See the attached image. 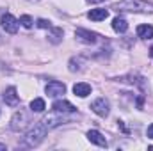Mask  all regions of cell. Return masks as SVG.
<instances>
[{"label": "cell", "instance_id": "obj_1", "mask_svg": "<svg viewBox=\"0 0 153 151\" xmlns=\"http://www.w3.org/2000/svg\"><path fill=\"white\" fill-rule=\"evenodd\" d=\"M114 9L123 13H153V4L144 0H121L114 5Z\"/></svg>", "mask_w": 153, "mask_h": 151}, {"label": "cell", "instance_id": "obj_2", "mask_svg": "<svg viewBox=\"0 0 153 151\" xmlns=\"http://www.w3.org/2000/svg\"><path fill=\"white\" fill-rule=\"evenodd\" d=\"M46 126L43 124V123H38V124H34L29 132H27V135L23 137V144L25 146H29V148H34V146H38L41 144L43 141H45V137H46Z\"/></svg>", "mask_w": 153, "mask_h": 151}, {"label": "cell", "instance_id": "obj_3", "mask_svg": "<svg viewBox=\"0 0 153 151\" xmlns=\"http://www.w3.org/2000/svg\"><path fill=\"white\" fill-rule=\"evenodd\" d=\"M29 123H30V117H29V114L25 112V110H18V112L13 115V119H11V130L13 132H22V130H25L27 126H29Z\"/></svg>", "mask_w": 153, "mask_h": 151}, {"label": "cell", "instance_id": "obj_4", "mask_svg": "<svg viewBox=\"0 0 153 151\" xmlns=\"http://www.w3.org/2000/svg\"><path fill=\"white\" fill-rule=\"evenodd\" d=\"M0 23H2V29L5 30V32H9V34H16L18 32V20L13 16V14H9V13H5V14H2V18H0Z\"/></svg>", "mask_w": 153, "mask_h": 151}, {"label": "cell", "instance_id": "obj_5", "mask_svg": "<svg viewBox=\"0 0 153 151\" xmlns=\"http://www.w3.org/2000/svg\"><path fill=\"white\" fill-rule=\"evenodd\" d=\"M45 91H46V94H48L50 98H57V96H62V94L66 93V85H64L62 82L52 80V82H48V85L45 87Z\"/></svg>", "mask_w": 153, "mask_h": 151}, {"label": "cell", "instance_id": "obj_6", "mask_svg": "<svg viewBox=\"0 0 153 151\" xmlns=\"http://www.w3.org/2000/svg\"><path fill=\"white\" fill-rule=\"evenodd\" d=\"M91 109H93V112L98 114L100 117H107L109 115V101L105 98H96L91 103Z\"/></svg>", "mask_w": 153, "mask_h": 151}, {"label": "cell", "instance_id": "obj_7", "mask_svg": "<svg viewBox=\"0 0 153 151\" xmlns=\"http://www.w3.org/2000/svg\"><path fill=\"white\" fill-rule=\"evenodd\" d=\"M75 38L85 44H94L98 41V34L96 32H91V30H85V29H76L75 30Z\"/></svg>", "mask_w": 153, "mask_h": 151}, {"label": "cell", "instance_id": "obj_8", "mask_svg": "<svg viewBox=\"0 0 153 151\" xmlns=\"http://www.w3.org/2000/svg\"><path fill=\"white\" fill-rule=\"evenodd\" d=\"M45 126H46V130H53V128H57V126H61L62 123H64V117H61V114L55 112V114H48V115H45L43 117V121H41Z\"/></svg>", "mask_w": 153, "mask_h": 151}, {"label": "cell", "instance_id": "obj_9", "mask_svg": "<svg viewBox=\"0 0 153 151\" xmlns=\"http://www.w3.org/2000/svg\"><path fill=\"white\" fill-rule=\"evenodd\" d=\"M4 101L9 105V107H18L20 105V94L16 91V87H7L5 93H4Z\"/></svg>", "mask_w": 153, "mask_h": 151}, {"label": "cell", "instance_id": "obj_10", "mask_svg": "<svg viewBox=\"0 0 153 151\" xmlns=\"http://www.w3.org/2000/svg\"><path fill=\"white\" fill-rule=\"evenodd\" d=\"M52 109H53V112H59V114H71V112L76 110L75 105H71V103L66 101V100H57V101H53Z\"/></svg>", "mask_w": 153, "mask_h": 151}, {"label": "cell", "instance_id": "obj_11", "mask_svg": "<svg viewBox=\"0 0 153 151\" xmlns=\"http://www.w3.org/2000/svg\"><path fill=\"white\" fill-rule=\"evenodd\" d=\"M87 139H89L93 144H96V146L107 148V141H105V137H103L98 130H89V132H87Z\"/></svg>", "mask_w": 153, "mask_h": 151}, {"label": "cell", "instance_id": "obj_12", "mask_svg": "<svg viewBox=\"0 0 153 151\" xmlns=\"http://www.w3.org/2000/svg\"><path fill=\"white\" fill-rule=\"evenodd\" d=\"M107 16H109V11H107V9H102V7L91 9V11L87 13V18L93 20V21H102V20H105Z\"/></svg>", "mask_w": 153, "mask_h": 151}, {"label": "cell", "instance_id": "obj_13", "mask_svg": "<svg viewBox=\"0 0 153 151\" xmlns=\"http://www.w3.org/2000/svg\"><path fill=\"white\" fill-rule=\"evenodd\" d=\"M73 93H75V96L85 98V96H89V94H91V85H89V84H85V82H78V84L73 85Z\"/></svg>", "mask_w": 153, "mask_h": 151}, {"label": "cell", "instance_id": "obj_14", "mask_svg": "<svg viewBox=\"0 0 153 151\" xmlns=\"http://www.w3.org/2000/svg\"><path fill=\"white\" fill-rule=\"evenodd\" d=\"M50 32H48V41L50 43H53V44H59L61 41H62V29H59V27H50L48 29Z\"/></svg>", "mask_w": 153, "mask_h": 151}, {"label": "cell", "instance_id": "obj_15", "mask_svg": "<svg viewBox=\"0 0 153 151\" xmlns=\"http://www.w3.org/2000/svg\"><path fill=\"white\" fill-rule=\"evenodd\" d=\"M112 29H114L117 34H123V32H126V30H128V21H126L125 18L117 16V18L112 20Z\"/></svg>", "mask_w": 153, "mask_h": 151}, {"label": "cell", "instance_id": "obj_16", "mask_svg": "<svg viewBox=\"0 0 153 151\" xmlns=\"http://www.w3.org/2000/svg\"><path fill=\"white\" fill-rule=\"evenodd\" d=\"M137 36L143 39H152L153 38V27L152 25H139L137 27Z\"/></svg>", "mask_w": 153, "mask_h": 151}, {"label": "cell", "instance_id": "obj_17", "mask_svg": "<svg viewBox=\"0 0 153 151\" xmlns=\"http://www.w3.org/2000/svg\"><path fill=\"white\" fill-rule=\"evenodd\" d=\"M46 107H45V100L43 98H34L30 101V110L32 112H43Z\"/></svg>", "mask_w": 153, "mask_h": 151}, {"label": "cell", "instance_id": "obj_18", "mask_svg": "<svg viewBox=\"0 0 153 151\" xmlns=\"http://www.w3.org/2000/svg\"><path fill=\"white\" fill-rule=\"evenodd\" d=\"M20 23H22L25 29H30V27H32V23H34V20H32L29 14H23V16L20 18Z\"/></svg>", "mask_w": 153, "mask_h": 151}, {"label": "cell", "instance_id": "obj_19", "mask_svg": "<svg viewBox=\"0 0 153 151\" xmlns=\"http://www.w3.org/2000/svg\"><path fill=\"white\" fill-rule=\"evenodd\" d=\"M36 23H38L39 29H50V27H52V23H50L48 20H43V18H41V20H38Z\"/></svg>", "mask_w": 153, "mask_h": 151}, {"label": "cell", "instance_id": "obj_20", "mask_svg": "<svg viewBox=\"0 0 153 151\" xmlns=\"http://www.w3.org/2000/svg\"><path fill=\"white\" fill-rule=\"evenodd\" d=\"M146 133H148V139H153V124L148 126V132H146Z\"/></svg>", "mask_w": 153, "mask_h": 151}, {"label": "cell", "instance_id": "obj_21", "mask_svg": "<svg viewBox=\"0 0 153 151\" xmlns=\"http://www.w3.org/2000/svg\"><path fill=\"white\" fill-rule=\"evenodd\" d=\"M87 2H93V4H100V2H105V0H87Z\"/></svg>", "mask_w": 153, "mask_h": 151}, {"label": "cell", "instance_id": "obj_22", "mask_svg": "<svg viewBox=\"0 0 153 151\" xmlns=\"http://www.w3.org/2000/svg\"><path fill=\"white\" fill-rule=\"evenodd\" d=\"M0 150H4V151H5V144H0Z\"/></svg>", "mask_w": 153, "mask_h": 151}, {"label": "cell", "instance_id": "obj_23", "mask_svg": "<svg viewBox=\"0 0 153 151\" xmlns=\"http://www.w3.org/2000/svg\"><path fill=\"white\" fill-rule=\"evenodd\" d=\"M0 41H2V39H0Z\"/></svg>", "mask_w": 153, "mask_h": 151}]
</instances>
